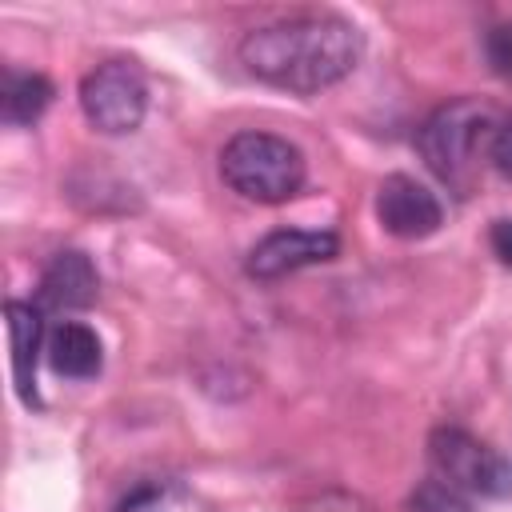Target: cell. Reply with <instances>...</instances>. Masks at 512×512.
<instances>
[{"label":"cell","mask_w":512,"mask_h":512,"mask_svg":"<svg viewBox=\"0 0 512 512\" xmlns=\"http://www.w3.org/2000/svg\"><path fill=\"white\" fill-rule=\"evenodd\" d=\"M360 56L364 32L336 12L280 16L244 32L240 40V64L248 76L296 96H312L348 80Z\"/></svg>","instance_id":"cell-1"},{"label":"cell","mask_w":512,"mask_h":512,"mask_svg":"<svg viewBox=\"0 0 512 512\" xmlns=\"http://www.w3.org/2000/svg\"><path fill=\"white\" fill-rule=\"evenodd\" d=\"M500 120H504V112L496 104H488L480 96H460V100L440 104L420 124L416 148L440 184L468 196L480 176V164L488 160V144H492V132L500 128Z\"/></svg>","instance_id":"cell-2"},{"label":"cell","mask_w":512,"mask_h":512,"mask_svg":"<svg viewBox=\"0 0 512 512\" xmlns=\"http://www.w3.org/2000/svg\"><path fill=\"white\" fill-rule=\"evenodd\" d=\"M220 176L236 196L252 204H284L304 188L308 164L292 140L244 128L220 148Z\"/></svg>","instance_id":"cell-3"},{"label":"cell","mask_w":512,"mask_h":512,"mask_svg":"<svg viewBox=\"0 0 512 512\" xmlns=\"http://www.w3.org/2000/svg\"><path fill=\"white\" fill-rule=\"evenodd\" d=\"M80 112L104 136H128L148 112V76L132 56L100 60L80 80Z\"/></svg>","instance_id":"cell-4"},{"label":"cell","mask_w":512,"mask_h":512,"mask_svg":"<svg viewBox=\"0 0 512 512\" xmlns=\"http://www.w3.org/2000/svg\"><path fill=\"white\" fill-rule=\"evenodd\" d=\"M428 460L440 480H448L452 488H460L468 496H492V500L512 496V464L460 424L432 428Z\"/></svg>","instance_id":"cell-5"},{"label":"cell","mask_w":512,"mask_h":512,"mask_svg":"<svg viewBox=\"0 0 512 512\" xmlns=\"http://www.w3.org/2000/svg\"><path fill=\"white\" fill-rule=\"evenodd\" d=\"M340 252V240L336 232H312V228H276L268 232L264 240L252 244L248 260H244V272L252 280H280V276H292L300 268H312V264H324Z\"/></svg>","instance_id":"cell-6"},{"label":"cell","mask_w":512,"mask_h":512,"mask_svg":"<svg viewBox=\"0 0 512 512\" xmlns=\"http://www.w3.org/2000/svg\"><path fill=\"white\" fill-rule=\"evenodd\" d=\"M376 220L396 240H424L444 224V204L428 184L396 172L376 192Z\"/></svg>","instance_id":"cell-7"},{"label":"cell","mask_w":512,"mask_h":512,"mask_svg":"<svg viewBox=\"0 0 512 512\" xmlns=\"http://www.w3.org/2000/svg\"><path fill=\"white\" fill-rule=\"evenodd\" d=\"M4 320H8V348H12V384H16V396H20L24 408H40L36 364H40V352L48 344L44 312H40V304L8 300L4 304Z\"/></svg>","instance_id":"cell-8"},{"label":"cell","mask_w":512,"mask_h":512,"mask_svg":"<svg viewBox=\"0 0 512 512\" xmlns=\"http://www.w3.org/2000/svg\"><path fill=\"white\" fill-rule=\"evenodd\" d=\"M100 292V276L92 268V260L76 248H64L56 252L44 272H40V308H56V312H76V308H88Z\"/></svg>","instance_id":"cell-9"},{"label":"cell","mask_w":512,"mask_h":512,"mask_svg":"<svg viewBox=\"0 0 512 512\" xmlns=\"http://www.w3.org/2000/svg\"><path fill=\"white\" fill-rule=\"evenodd\" d=\"M44 356H48L52 372H60L68 380H92L104 368V344L80 320H60L56 328H48Z\"/></svg>","instance_id":"cell-10"},{"label":"cell","mask_w":512,"mask_h":512,"mask_svg":"<svg viewBox=\"0 0 512 512\" xmlns=\"http://www.w3.org/2000/svg\"><path fill=\"white\" fill-rule=\"evenodd\" d=\"M48 104H52V80L44 72H24V68L4 72V80H0V120L8 128L36 124Z\"/></svg>","instance_id":"cell-11"},{"label":"cell","mask_w":512,"mask_h":512,"mask_svg":"<svg viewBox=\"0 0 512 512\" xmlns=\"http://www.w3.org/2000/svg\"><path fill=\"white\" fill-rule=\"evenodd\" d=\"M404 508H408V512H476L472 496L460 492V488H452V484L440 480V476L420 480V484L412 488V496H408Z\"/></svg>","instance_id":"cell-12"},{"label":"cell","mask_w":512,"mask_h":512,"mask_svg":"<svg viewBox=\"0 0 512 512\" xmlns=\"http://www.w3.org/2000/svg\"><path fill=\"white\" fill-rule=\"evenodd\" d=\"M484 56H488V68L500 80H512V16L488 24V32H484Z\"/></svg>","instance_id":"cell-13"},{"label":"cell","mask_w":512,"mask_h":512,"mask_svg":"<svg viewBox=\"0 0 512 512\" xmlns=\"http://www.w3.org/2000/svg\"><path fill=\"white\" fill-rule=\"evenodd\" d=\"M488 164L512 180V116L500 120V128L492 132V144H488Z\"/></svg>","instance_id":"cell-14"},{"label":"cell","mask_w":512,"mask_h":512,"mask_svg":"<svg viewBox=\"0 0 512 512\" xmlns=\"http://www.w3.org/2000/svg\"><path fill=\"white\" fill-rule=\"evenodd\" d=\"M488 244H492L496 260L512 268V220H496L492 232H488Z\"/></svg>","instance_id":"cell-15"},{"label":"cell","mask_w":512,"mask_h":512,"mask_svg":"<svg viewBox=\"0 0 512 512\" xmlns=\"http://www.w3.org/2000/svg\"><path fill=\"white\" fill-rule=\"evenodd\" d=\"M120 512H160V508H156V492H148V488H144V492H136Z\"/></svg>","instance_id":"cell-16"}]
</instances>
